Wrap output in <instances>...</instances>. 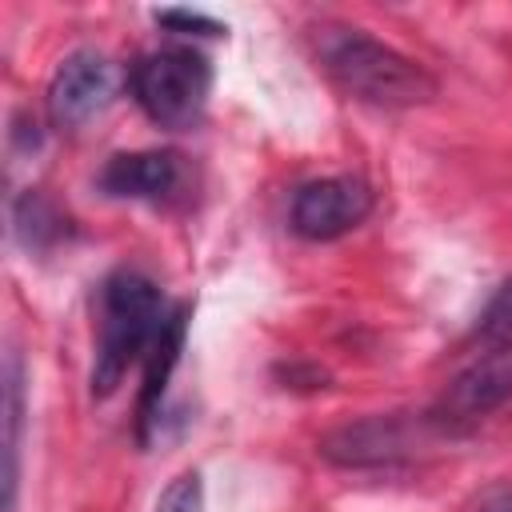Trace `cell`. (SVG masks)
I'll list each match as a JSON object with an SVG mask.
<instances>
[{"label": "cell", "instance_id": "obj_1", "mask_svg": "<svg viewBox=\"0 0 512 512\" xmlns=\"http://www.w3.org/2000/svg\"><path fill=\"white\" fill-rule=\"evenodd\" d=\"M164 292L140 272H112L100 288V324H96V360H92V396H112L128 368L152 352L160 328L168 324Z\"/></svg>", "mask_w": 512, "mask_h": 512}, {"label": "cell", "instance_id": "obj_2", "mask_svg": "<svg viewBox=\"0 0 512 512\" xmlns=\"http://www.w3.org/2000/svg\"><path fill=\"white\" fill-rule=\"evenodd\" d=\"M328 76L356 100L380 108H416L436 96V80L424 64L408 60L404 52L364 36L360 28H336L324 48Z\"/></svg>", "mask_w": 512, "mask_h": 512}, {"label": "cell", "instance_id": "obj_3", "mask_svg": "<svg viewBox=\"0 0 512 512\" xmlns=\"http://www.w3.org/2000/svg\"><path fill=\"white\" fill-rule=\"evenodd\" d=\"M132 96L144 116L168 132L200 124L212 92V64L192 48H164L132 64Z\"/></svg>", "mask_w": 512, "mask_h": 512}, {"label": "cell", "instance_id": "obj_4", "mask_svg": "<svg viewBox=\"0 0 512 512\" xmlns=\"http://www.w3.org/2000/svg\"><path fill=\"white\" fill-rule=\"evenodd\" d=\"M372 212V188L360 176H324L292 196V228L304 240H336L364 224Z\"/></svg>", "mask_w": 512, "mask_h": 512}, {"label": "cell", "instance_id": "obj_5", "mask_svg": "<svg viewBox=\"0 0 512 512\" xmlns=\"http://www.w3.org/2000/svg\"><path fill=\"white\" fill-rule=\"evenodd\" d=\"M112 96H116V68L108 64V56L80 48L64 56L48 80V116L60 128H76L96 112H104Z\"/></svg>", "mask_w": 512, "mask_h": 512}, {"label": "cell", "instance_id": "obj_6", "mask_svg": "<svg viewBox=\"0 0 512 512\" xmlns=\"http://www.w3.org/2000/svg\"><path fill=\"white\" fill-rule=\"evenodd\" d=\"M508 396H512V340L500 348H488L464 376H456V384L444 392L436 416L448 424L480 420Z\"/></svg>", "mask_w": 512, "mask_h": 512}, {"label": "cell", "instance_id": "obj_7", "mask_svg": "<svg viewBox=\"0 0 512 512\" xmlns=\"http://www.w3.org/2000/svg\"><path fill=\"white\" fill-rule=\"evenodd\" d=\"M100 188L120 200H168L180 188L176 152H124L100 172Z\"/></svg>", "mask_w": 512, "mask_h": 512}, {"label": "cell", "instance_id": "obj_8", "mask_svg": "<svg viewBox=\"0 0 512 512\" xmlns=\"http://www.w3.org/2000/svg\"><path fill=\"white\" fill-rule=\"evenodd\" d=\"M184 328H188V308H172V316H168V324L160 328V336H156V344H152V352L144 356V388H140V440H148L152 436V424H156V416H160V400H164V388H168V376H172V368H176V360H180V348H184Z\"/></svg>", "mask_w": 512, "mask_h": 512}, {"label": "cell", "instance_id": "obj_9", "mask_svg": "<svg viewBox=\"0 0 512 512\" xmlns=\"http://www.w3.org/2000/svg\"><path fill=\"white\" fill-rule=\"evenodd\" d=\"M8 468H4V488H8V512L16 504V452H20V420H24V380H20V360L8 356Z\"/></svg>", "mask_w": 512, "mask_h": 512}, {"label": "cell", "instance_id": "obj_10", "mask_svg": "<svg viewBox=\"0 0 512 512\" xmlns=\"http://www.w3.org/2000/svg\"><path fill=\"white\" fill-rule=\"evenodd\" d=\"M472 340L484 344V348H500L512 340V276L496 288V296L488 300V308L480 312L476 328H472Z\"/></svg>", "mask_w": 512, "mask_h": 512}, {"label": "cell", "instance_id": "obj_11", "mask_svg": "<svg viewBox=\"0 0 512 512\" xmlns=\"http://www.w3.org/2000/svg\"><path fill=\"white\" fill-rule=\"evenodd\" d=\"M156 512H204V484H200V472L176 476V480L160 492Z\"/></svg>", "mask_w": 512, "mask_h": 512}, {"label": "cell", "instance_id": "obj_12", "mask_svg": "<svg viewBox=\"0 0 512 512\" xmlns=\"http://www.w3.org/2000/svg\"><path fill=\"white\" fill-rule=\"evenodd\" d=\"M20 232H24V240L28 244H40L44 236H60V216L52 212V204L48 200H40V196H24L20 200Z\"/></svg>", "mask_w": 512, "mask_h": 512}, {"label": "cell", "instance_id": "obj_13", "mask_svg": "<svg viewBox=\"0 0 512 512\" xmlns=\"http://www.w3.org/2000/svg\"><path fill=\"white\" fill-rule=\"evenodd\" d=\"M156 24H168V28L188 32V36H224V32H228L224 24H216V20L200 16V12H180V8H172V12H156Z\"/></svg>", "mask_w": 512, "mask_h": 512}, {"label": "cell", "instance_id": "obj_14", "mask_svg": "<svg viewBox=\"0 0 512 512\" xmlns=\"http://www.w3.org/2000/svg\"><path fill=\"white\" fill-rule=\"evenodd\" d=\"M480 512H512V488H496L480 500Z\"/></svg>", "mask_w": 512, "mask_h": 512}]
</instances>
